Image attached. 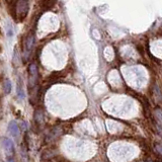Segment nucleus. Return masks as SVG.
Segmentation results:
<instances>
[{
    "mask_svg": "<svg viewBox=\"0 0 162 162\" xmlns=\"http://www.w3.org/2000/svg\"><path fill=\"white\" fill-rule=\"evenodd\" d=\"M29 89H33V87L37 86V83H38V79H39V69L37 66L36 63H31L29 66Z\"/></svg>",
    "mask_w": 162,
    "mask_h": 162,
    "instance_id": "nucleus-1",
    "label": "nucleus"
},
{
    "mask_svg": "<svg viewBox=\"0 0 162 162\" xmlns=\"http://www.w3.org/2000/svg\"><path fill=\"white\" fill-rule=\"evenodd\" d=\"M29 5L27 0H18L17 4H16V13L20 20L25 18V16L29 13Z\"/></svg>",
    "mask_w": 162,
    "mask_h": 162,
    "instance_id": "nucleus-2",
    "label": "nucleus"
},
{
    "mask_svg": "<svg viewBox=\"0 0 162 162\" xmlns=\"http://www.w3.org/2000/svg\"><path fill=\"white\" fill-rule=\"evenodd\" d=\"M33 45H35V36L33 33H29V36L27 37L25 41V49L27 53H29L31 52L33 48Z\"/></svg>",
    "mask_w": 162,
    "mask_h": 162,
    "instance_id": "nucleus-3",
    "label": "nucleus"
},
{
    "mask_svg": "<svg viewBox=\"0 0 162 162\" xmlns=\"http://www.w3.org/2000/svg\"><path fill=\"white\" fill-rule=\"evenodd\" d=\"M8 131L9 133H10V135L12 136V137H17L18 135H19L20 131H19V127H18V125L16 124L15 122H10L8 125Z\"/></svg>",
    "mask_w": 162,
    "mask_h": 162,
    "instance_id": "nucleus-4",
    "label": "nucleus"
},
{
    "mask_svg": "<svg viewBox=\"0 0 162 162\" xmlns=\"http://www.w3.org/2000/svg\"><path fill=\"white\" fill-rule=\"evenodd\" d=\"M33 120H35V123L38 126L43 125V123H44V113H43V111L41 109H36V111L33 113Z\"/></svg>",
    "mask_w": 162,
    "mask_h": 162,
    "instance_id": "nucleus-5",
    "label": "nucleus"
},
{
    "mask_svg": "<svg viewBox=\"0 0 162 162\" xmlns=\"http://www.w3.org/2000/svg\"><path fill=\"white\" fill-rule=\"evenodd\" d=\"M3 146H4L5 150H6L8 153L10 154L14 153V144L10 139H7V138L4 139V140H3Z\"/></svg>",
    "mask_w": 162,
    "mask_h": 162,
    "instance_id": "nucleus-6",
    "label": "nucleus"
},
{
    "mask_svg": "<svg viewBox=\"0 0 162 162\" xmlns=\"http://www.w3.org/2000/svg\"><path fill=\"white\" fill-rule=\"evenodd\" d=\"M17 96L19 97V99L25 98V91H23V88H22V82L20 78H18L17 81Z\"/></svg>",
    "mask_w": 162,
    "mask_h": 162,
    "instance_id": "nucleus-7",
    "label": "nucleus"
},
{
    "mask_svg": "<svg viewBox=\"0 0 162 162\" xmlns=\"http://www.w3.org/2000/svg\"><path fill=\"white\" fill-rule=\"evenodd\" d=\"M56 4V0H44L42 6L45 9H51Z\"/></svg>",
    "mask_w": 162,
    "mask_h": 162,
    "instance_id": "nucleus-8",
    "label": "nucleus"
},
{
    "mask_svg": "<svg viewBox=\"0 0 162 162\" xmlns=\"http://www.w3.org/2000/svg\"><path fill=\"white\" fill-rule=\"evenodd\" d=\"M11 88H12V86H11L10 80H6V81H5V83H4V91H5V93H6V94L10 93Z\"/></svg>",
    "mask_w": 162,
    "mask_h": 162,
    "instance_id": "nucleus-9",
    "label": "nucleus"
},
{
    "mask_svg": "<svg viewBox=\"0 0 162 162\" xmlns=\"http://www.w3.org/2000/svg\"><path fill=\"white\" fill-rule=\"evenodd\" d=\"M155 115H156V118H157L158 120L162 123V111H160V109H156V111H155Z\"/></svg>",
    "mask_w": 162,
    "mask_h": 162,
    "instance_id": "nucleus-10",
    "label": "nucleus"
},
{
    "mask_svg": "<svg viewBox=\"0 0 162 162\" xmlns=\"http://www.w3.org/2000/svg\"><path fill=\"white\" fill-rule=\"evenodd\" d=\"M7 162H14V159L12 157H10V156H8L7 157Z\"/></svg>",
    "mask_w": 162,
    "mask_h": 162,
    "instance_id": "nucleus-11",
    "label": "nucleus"
},
{
    "mask_svg": "<svg viewBox=\"0 0 162 162\" xmlns=\"http://www.w3.org/2000/svg\"><path fill=\"white\" fill-rule=\"evenodd\" d=\"M41 162H55V161H53V160L51 159H48V160H42Z\"/></svg>",
    "mask_w": 162,
    "mask_h": 162,
    "instance_id": "nucleus-12",
    "label": "nucleus"
},
{
    "mask_svg": "<svg viewBox=\"0 0 162 162\" xmlns=\"http://www.w3.org/2000/svg\"><path fill=\"white\" fill-rule=\"evenodd\" d=\"M7 1H12V0H7Z\"/></svg>",
    "mask_w": 162,
    "mask_h": 162,
    "instance_id": "nucleus-13",
    "label": "nucleus"
},
{
    "mask_svg": "<svg viewBox=\"0 0 162 162\" xmlns=\"http://www.w3.org/2000/svg\"><path fill=\"white\" fill-rule=\"evenodd\" d=\"M0 33H1V31H0Z\"/></svg>",
    "mask_w": 162,
    "mask_h": 162,
    "instance_id": "nucleus-14",
    "label": "nucleus"
}]
</instances>
